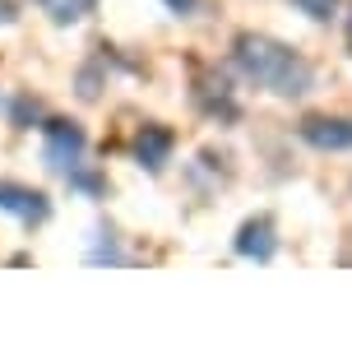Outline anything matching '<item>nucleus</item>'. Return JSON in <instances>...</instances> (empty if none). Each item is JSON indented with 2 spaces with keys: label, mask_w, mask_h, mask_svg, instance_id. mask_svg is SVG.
I'll list each match as a JSON object with an SVG mask.
<instances>
[{
  "label": "nucleus",
  "mask_w": 352,
  "mask_h": 357,
  "mask_svg": "<svg viewBox=\"0 0 352 357\" xmlns=\"http://www.w3.org/2000/svg\"><path fill=\"white\" fill-rule=\"evenodd\" d=\"M232 61L255 89H269V93H278V98H301V93H311V84H315L311 61L301 52H292L287 42L264 38V33H236Z\"/></svg>",
  "instance_id": "f257e3e1"
},
{
  "label": "nucleus",
  "mask_w": 352,
  "mask_h": 357,
  "mask_svg": "<svg viewBox=\"0 0 352 357\" xmlns=\"http://www.w3.org/2000/svg\"><path fill=\"white\" fill-rule=\"evenodd\" d=\"M84 149H89V135L79 130L75 121H47V144H42V158L52 172H70L84 162Z\"/></svg>",
  "instance_id": "f03ea898"
},
{
  "label": "nucleus",
  "mask_w": 352,
  "mask_h": 357,
  "mask_svg": "<svg viewBox=\"0 0 352 357\" xmlns=\"http://www.w3.org/2000/svg\"><path fill=\"white\" fill-rule=\"evenodd\" d=\"M301 139L320 153H343V149H352V116H306Z\"/></svg>",
  "instance_id": "7ed1b4c3"
},
{
  "label": "nucleus",
  "mask_w": 352,
  "mask_h": 357,
  "mask_svg": "<svg viewBox=\"0 0 352 357\" xmlns=\"http://www.w3.org/2000/svg\"><path fill=\"white\" fill-rule=\"evenodd\" d=\"M0 213H14L19 223H42L52 213V199L19 181H0Z\"/></svg>",
  "instance_id": "20e7f679"
},
{
  "label": "nucleus",
  "mask_w": 352,
  "mask_h": 357,
  "mask_svg": "<svg viewBox=\"0 0 352 357\" xmlns=\"http://www.w3.org/2000/svg\"><path fill=\"white\" fill-rule=\"evenodd\" d=\"M278 251V237H274V218H246L241 223V232H236V255H246V260H255V265H269Z\"/></svg>",
  "instance_id": "39448f33"
},
{
  "label": "nucleus",
  "mask_w": 352,
  "mask_h": 357,
  "mask_svg": "<svg viewBox=\"0 0 352 357\" xmlns=\"http://www.w3.org/2000/svg\"><path fill=\"white\" fill-rule=\"evenodd\" d=\"M171 149H176V135H171L167 126H144V130L135 135V158H139V167H148V172H162V167H167Z\"/></svg>",
  "instance_id": "423d86ee"
},
{
  "label": "nucleus",
  "mask_w": 352,
  "mask_h": 357,
  "mask_svg": "<svg viewBox=\"0 0 352 357\" xmlns=\"http://www.w3.org/2000/svg\"><path fill=\"white\" fill-rule=\"evenodd\" d=\"M38 5L52 14L56 24H79L84 14H93V5H98V0H38Z\"/></svg>",
  "instance_id": "0eeeda50"
},
{
  "label": "nucleus",
  "mask_w": 352,
  "mask_h": 357,
  "mask_svg": "<svg viewBox=\"0 0 352 357\" xmlns=\"http://www.w3.org/2000/svg\"><path fill=\"white\" fill-rule=\"evenodd\" d=\"M66 176H70V185H75V190H84V195H102V176L89 172L84 162H79V167H70Z\"/></svg>",
  "instance_id": "6e6552de"
},
{
  "label": "nucleus",
  "mask_w": 352,
  "mask_h": 357,
  "mask_svg": "<svg viewBox=\"0 0 352 357\" xmlns=\"http://www.w3.org/2000/svg\"><path fill=\"white\" fill-rule=\"evenodd\" d=\"M292 5H297V10L306 14V19H315V24H325L329 14L339 10V0H292Z\"/></svg>",
  "instance_id": "1a4fd4ad"
},
{
  "label": "nucleus",
  "mask_w": 352,
  "mask_h": 357,
  "mask_svg": "<svg viewBox=\"0 0 352 357\" xmlns=\"http://www.w3.org/2000/svg\"><path fill=\"white\" fill-rule=\"evenodd\" d=\"M28 121H38V102L19 98V102H14V126H28Z\"/></svg>",
  "instance_id": "9d476101"
},
{
  "label": "nucleus",
  "mask_w": 352,
  "mask_h": 357,
  "mask_svg": "<svg viewBox=\"0 0 352 357\" xmlns=\"http://www.w3.org/2000/svg\"><path fill=\"white\" fill-rule=\"evenodd\" d=\"M195 5H199V0H167V10H171V14H190Z\"/></svg>",
  "instance_id": "9b49d317"
},
{
  "label": "nucleus",
  "mask_w": 352,
  "mask_h": 357,
  "mask_svg": "<svg viewBox=\"0 0 352 357\" xmlns=\"http://www.w3.org/2000/svg\"><path fill=\"white\" fill-rule=\"evenodd\" d=\"M0 24H14V0H0Z\"/></svg>",
  "instance_id": "f8f14e48"
},
{
  "label": "nucleus",
  "mask_w": 352,
  "mask_h": 357,
  "mask_svg": "<svg viewBox=\"0 0 352 357\" xmlns=\"http://www.w3.org/2000/svg\"><path fill=\"white\" fill-rule=\"evenodd\" d=\"M348 47H352V14H348Z\"/></svg>",
  "instance_id": "ddd939ff"
}]
</instances>
